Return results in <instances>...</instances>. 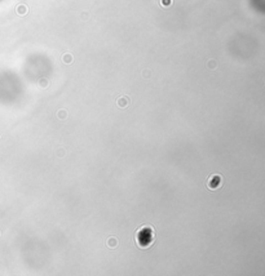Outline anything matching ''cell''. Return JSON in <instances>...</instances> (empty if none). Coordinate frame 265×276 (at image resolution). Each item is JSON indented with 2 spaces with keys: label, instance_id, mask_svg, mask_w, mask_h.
Here are the masks:
<instances>
[{
  "label": "cell",
  "instance_id": "obj_2",
  "mask_svg": "<svg viewBox=\"0 0 265 276\" xmlns=\"http://www.w3.org/2000/svg\"><path fill=\"white\" fill-rule=\"evenodd\" d=\"M62 61L65 62V63H71V62H73V56L69 54V53L63 54V56H62Z\"/></svg>",
  "mask_w": 265,
  "mask_h": 276
},
{
  "label": "cell",
  "instance_id": "obj_3",
  "mask_svg": "<svg viewBox=\"0 0 265 276\" xmlns=\"http://www.w3.org/2000/svg\"><path fill=\"white\" fill-rule=\"evenodd\" d=\"M128 103V98H125V97H122V98L118 99V105L120 106V107H125Z\"/></svg>",
  "mask_w": 265,
  "mask_h": 276
},
{
  "label": "cell",
  "instance_id": "obj_1",
  "mask_svg": "<svg viewBox=\"0 0 265 276\" xmlns=\"http://www.w3.org/2000/svg\"><path fill=\"white\" fill-rule=\"evenodd\" d=\"M16 12H17L18 16H25V14H27V12H29V8H27L25 4H19V5H17Z\"/></svg>",
  "mask_w": 265,
  "mask_h": 276
}]
</instances>
